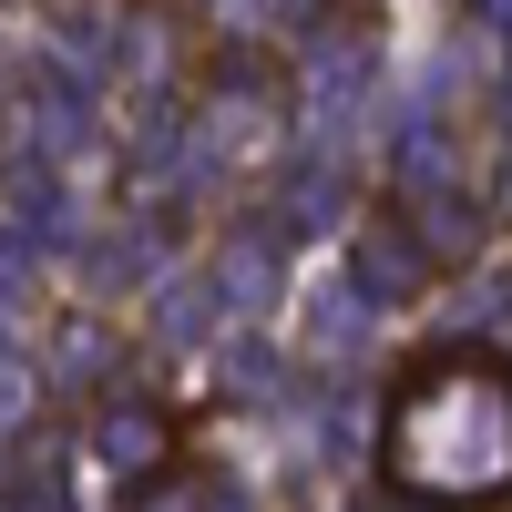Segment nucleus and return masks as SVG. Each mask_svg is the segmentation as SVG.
<instances>
[{
    "label": "nucleus",
    "mask_w": 512,
    "mask_h": 512,
    "mask_svg": "<svg viewBox=\"0 0 512 512\" xmlns=\"http://www.w3.org/2000/svg\"><path fill=\"white\" fill-rule=\"evenodd\" d=\"M379 472L410 502H502L512 492V369L492 349H441L390 400Z\"/></svg>",
    "instance_id": "nucleus-1"
}]
</instances>
